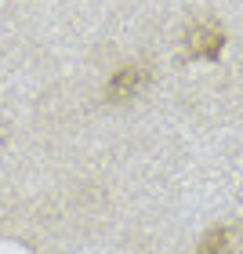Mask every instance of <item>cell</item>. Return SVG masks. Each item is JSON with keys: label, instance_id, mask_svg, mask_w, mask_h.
<instances>
[{"label": "cell", "instance_id": "3957f363", "mask_svg": "<svg viewBox=\"0 0 243 254\" xmlns=\"http://www.w3.org/2000/svg\"><path fill=\"white\" fill-rule=\"evenodd\" d=\"M233 240H236L233 225H211L200 236V244H196L192 254H233Z\"/></svg>", "mask_w": 243, "mask_h": 254}, {"label": "cell", "instance_id": "7a4b0ae2", "mask_svg": "<svg viewBox=\"0 0 243 254\" xmlns=\"http://www.w3.org/2000/svg\"><path fill=\"white\" fill-rule=\"evenodd\" d=\"M149 87V69L145 65H120L106 80V102H131Z\"/></svg>", "mask_w": 243, "mask_h": 254}, {"label": "cell", "instance_id": "6da1fadb", "mask_svg": "<svg viewBox=\"0 0 243 254\" xmlns=\"http://www.w3.org/2000/svg\"><path fill=\"white\" fill-rule=\"evenodd\" d=\"M225 51V29L218 18H192L182 33V55L189 62H218Z\"/></svg>", "mask_w": 243, "mask_h": 254}]
</instances>
